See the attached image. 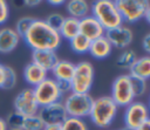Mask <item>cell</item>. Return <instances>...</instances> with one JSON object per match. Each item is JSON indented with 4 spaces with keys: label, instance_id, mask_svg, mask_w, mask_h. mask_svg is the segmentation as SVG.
Returning a JSON list of instances; mask_svg holds the SVG:
<instances>
[{
    "label": "cell",
    "instance_id": "4",
    "mask_svg": "<svg viewBox=\"0 0 150 130\" xmlns=\"http://www.w3.org/2000/svg\"><path fill=\"white\" fill-rule=\"evenodd\" d=\"M115 5L122 16L123 23H132L142 18L150 21V5L145 0H117Z\"/></svg>",
    "mask_w": 150,
    "mask_h": 130
},
{
    "label": "cell",
    "instance_id": "36",
    "mask_svg": "<svg viewBox=\"0 0 150 130\" xmlns=\"http://www.w3.org/2000/svg\"><path fill=\"white\" fill-rule=\"evenodd\" d=\"M47 2L49 5H53V6H60V5H63L64 4L63 0H48Z\"/></svg>",
    "mask_w": 150,
    "mask_h": 130
},
{
    "label": "cell",
    "instance_id": "28",
    "mask_svg": "<svg viewBox=\"0 0 150 130\" xmlns=\"http://www.w3.org/2000/svg\"><path fill=\"white\" fill-rule=\"evenodd\" d=\"M33 21H34V18H32V16H22L16 21V25H15L14 29L19 34L20 37H22L27 33V30L29 29Z\"/></svg>",
    "mask_w": 150,
    "mask_h": 130
},
{
    "label": "cell",
    "instance_id": "5",
    "mask_svg": "<svg viewBox=\"0 0 150 130\" xmlns=\"http://www.w3.org/2000/svg\"><path fill=\"white\" fill-rule=\"evenodd\" d=\"M94 98L90 94L69 93L62 98L67 116L84 119L89 116Z\"/></svg>",
    "mask_w": 150,
    "mask_h": 130
},
{
    "label": "cell",
    "instance_id": "11",
    "mask_svg": "<svg viewBox=\"0 0 150 130\" xmlns=\"http://www.w3.org/2000/svg\"><path fill=\"white\" fill-rule=\"evenodd\" d=\"M38 115L41 117L45 125H48V124L61 125L62 122L68 117L62 101H59V102H55V103H52L45 107H40Z\"/></svg>",
    "mask_w": 150,
    "mask_h": 130
},
{
    "label": "cell",
    "instance_id": "3",
    "mask_svg": "<svg viewBox=\"0 0 150 130\" xmlns=\"http://www.w3.org/2000/svg\"><path fill=\"white\" fill-rule=\"evenodd\" d=\"M90 14L101 23L104 30L123 25L122 16L112 0H97L90 5Z\"/></svg>",
    "mask_w": 150,
    "mask_h": 130
},
{
    "label": "cell",
    "instance_id": "15",
    "mask_svg": "<svg viewBox=\"0 0 150 130\" xmlns=\"http://www.w3.org/2000/svg\"><path fill=\"white\" fill-rule=\"evenodd\" d=\"M19 34L15 32L14 28L4 27L0 29V53L8 54L13 52L20 41Z\"/></svg>",
    "mask_w": 150,
    "mask_h": 130
},
{
    "label": "cell",
    "instance_id": "22",
    "mask_svg": "<svg viewBox=\"0 0 150 130\" xmlns=\"http://www.w3.org/2000/svg\"><path fill=\"white\" fill-rule=\"evenodd\" d=\"M69 46L70 49L76 53V54H86L89 50V46H90V41L84 37L83 35L79 34L75 37H73L71 40H69Z\"/></svg>",
    "mask_w": 150,
    "mask_h": 130
},
{
    "label": "cell",
    "instance_id": "25",
    "mask_svg": "<svg viewBox=\"0 0 150 130\" xmlns=\"http://www.w3.org/2000/svg\"><path fill=\"white\" fill-rule=\"evenodd\" d=\"M61 130H89V129H88V125L84 119L68 116L62 122Z\"/></svg>",
    "mask_w": 150,
    "mask_h": 130
},
{
    "label": "cell",
    "instance_id": "30",
    "mask_svg": "<svg viewBox=\"0 0 150 130\" xmlns=\"http://www.w3.org/2000/svg\"><path fill=\"white\" fill-rule=\"evenodd\" d=\"M5 122L8 126V129H13V128H21L22 122H23V116L20 115L16 111H12L11 114L7 115V117L5 118Z\"/></svg>",
    "mask_w": 150,
    "mask_h": 130
},
{
    "label": "cell",
    "instance_id": "18",
    "mask_svg": "<svg viewBox=\"0 0 150 130\" xmlns=\"http://www.w3.org/2000/svg\"><path fill=\"white\" fill-rule=\"evenodd\" d=\"M112 50V46L110 45V42L107 40V37L103 35L94 41H90V46H89V50L88 53L95 57V59H105L111 54Z\"/></svg>",
    "mask_w": 150,
    "mask_h": 130
},
{
    "label": "cell",
    "instance_id": "10",
    "mask_svg": "<svg viewBox=\"0 0 150 130\" xmlns=\"http://www.w3.org/2000/svg\"><path fill=\"white\" fill-rule=\"evenodd\" d=\"M14 111L19 112L23 117L36 115L40 107L35 100L33 88H26L22 89L14 98Z\"/></svg>",
    "mask_w": 150,
    "mask_h": 130
},
{
    "label": "cell",
    "instance_id": "37",
    "mask_svg": "<svg viewBox=\"0 0 150 130\" xmlns=\"http://www.w3.org/2000/svg\"><path fill=\"white\" fill-rule=\"evenodd\" d=\"M136 130H150V121L145 122L144 124H142L139 128H137Z\"/></svg>",
    "mask_w": 150,
    "mask_h": 130
},
{
    "label": "cell",
    "instance_id": "7",
    "mask_svg": "<svg viewBox=\"0 0 150 130\" xmlns=\"http://www.w3.org/2000/svg\"><path fill=\"white\" fill-rule=\"evenodd\" d=\"M33 93L39 107H45L59 101H62L63 95L59 90L56 81L53 77H46L41 83L33 88Z\"/></svg>",
    "mask_w": 150,
    "mask_h": 130
},
{
    "label": "cell",
    "instance_id": "8",
    "mask_svg": "<svg viewBox=\"0 0 150 130\" xmlns=\"http://www.w3.org/2000/svg\"><path fill=\"white\" fill-rule=\"evenodd\" d=\"M110 97L117 107H127L135 101V95L130 83V76L128 74H122L114 80Z\"/></svg>",
    "mask_w": 150,
    "mask_h": 130
},
{
    "label": "cell",
    "instance_id": "17",
    "mask_svg": "<svg viewBox=\"0 0 150 130\" xmlns=\"http://www.w3.org/2000/svg\"><path fill=\"white\" fill-rule=\"evenodd\" d=\"M75 69V63L66 60H59L53 69L49 71L53 75V78L55 81H68L70 82L73 74Z\"/></svg>",
    "mask_w": 150,
    "mask_h": 130
},
{
    "label": "cell",
    "instance_id": "23",
    "mask_svg": "<svg viewBox=\"0 0 150 130\" xmlns=\"http://www.w3.org/2000/svg\"><path fill=\"white\" fill-rule=\"evenodd\" d=\"M137 56H136V53L131 49H124L122 50V53L118 55L117 60H116V63L120 68H123V69H129L134 62L136 61Z\"/></svg>",
    "mask_w": 150,
    "mask_h": 130
},
{
    "label": "cell",
    "instance_id": "38",
    "mask_svg": "<svg viewBox=\"0 0 150 130\" xmlns=\"http://www.w3.org/2000/svg\"><path fill=\"white\" fill-rule=\"evenodd\" d=\"M0 130H8V126L5 122V118H1V117H0Z\"/></svg>",
    "mask_w": 150,
    "mask_h": 130
},
{
    "label": "cell",
    "instance_id": "32",
    "mask_svg": "<svg viewBox=\"0 0 150 130\" xmlns=\"http://www.w3.org/2000/svg\"><path fill=\"white\" fill-rule=\"evenodd\" d=\"M56 84H57L59 90L61 91L62 95H67V94L71 93L70 82H68V81H56Z\"/></svg>",
    "mask_w": 150,
    "mask_h": 130
},
{
    "label": "cell",
    "instance_id": "31",
    "mask_svg": "<svg viewBox=\"0 0 150 130\" xmlns=\"http://www.w3.org/2000/svg\"><path fill=\"white\" fill-rule=\"evenodd\" d=\"M9 16V6L5 0H0V26L4 25Z\"/></svg>",
    "mask_w": 150,
    "mask_h": 130
},
{
    "label": "cell",
    "instance_id": "29",
    "mask_svg": "<svg viewBox=\"0 0 150 130\" xmlns=\"http://www.w3.org/2000/svg\"><path fill=\"white\" fill-rule=\"evenodd\" d=\"M64 18H66V16H63V15L60 14V13H52V14H49V15L45 19V21H46V23H47L50 28H53V29H55V30L59 32V29L61 28V26H62V23H63Z\"/></svg>",
    "mask_w": 150,
    "mask_h": 130
},
{
    "label": "cell",
    "instance_id": "9",
    "mask_svg": "<svg viewBox=\"0 0 150 130\" xmlns=\"http://www.w3.org/2000/svg\"><path fill=\"white\" fill-rule=\"evenodd\" d=\"M124 124L125 128L136 130L149 119V109L145 103L141 101H134L125 107L124 110Z\"/></svg>",
    "mask_w": 150,
    "mask_h": 130
},
{
    "label": "cell",
    "instance_id": "20",
    "mask_svg": "<svg viewBox=\"0 0 150 130\" xmlns=\"http://www.w3.org/2000/svg\"><path fill=\"white\" fill-rule=\"evenodd\" d=\"M128 75L146 81L150 77V57L146 55L142 57H137L134 64L129 68Z\"/></svg>",
    "mask_w": 150,
    "mask_h": 130
},
{
    "label": "cell",
    "instance_id": "41",
    "mask_svg": "<svg viewBox=\"0 0 150 130\" xmlns=\"http://www.w3.org/2000/svg\"><path fill=\"white\" fill-rule=\"evenodd\" d=\"M122 130H132V129H129V128H124V129H122Z\"/></svg>",
    "mask_w": 150,
    "mask_h": 130
},
{
    "label": "cell",
    "instance_id": "26",
    "mask_svg": "<svg viewBox=\"0 0 150 130\" xmlns=\"http://www.w3.org/2000/svg\"><path fill=\"white\" fill-rule=\"evenodd\" d=\"M16 80H18V75H16L15 70L12 67L4 66V80H2L1 88L2 89L14 88L15 84H16Z\"/></svg>",
    "mask_w": 150,
    "mask_h": 130
},
{
    "label": "cell",
    "instance_id": "19",
    "mask_svg": "<svg viewBox=\"0 0 150 130\" xmlns=\"http://www.w3.org/2000/svg\"><path fill=\"white\" fill-rule=\"evenodd\" d=\"M66 9L70 18L80 20L90 14V4L86 0H69L66 2Z\"/></svg>",
    "mask_w": 150,
    "mask_h": 130
},
{
    "label": "cell",
    "instance_id": "1",
    "mask_svg": "<svg viewBox=\"0 0 150 130\" xmlns=\"http://www.w3.org/2000/svg\"><path fill=\"white\" fill-rule=\"evenodd\" d=\"M23 41L33 50H55L60 47L62 39L57 30L50 28L45 20L34 19L27 33L22 36Z\"/></svg>",
    "mask_w": 150,
    "mask_h": 130
},
{
    "label": "cell",
    "instance_id": "39",
    "mask_svg": "<svg viewBox=\"0 0 150 130\" xmlns=\"http://www.w3.org/2000/svg\"><path fill=\"white\" fill-rule=\"evenodd\" d=\"M2 80H4V64L0 63V88L2 84Z\"/></svg>",
    "mask_w": 150,
    "mask_h": 130
},
{
    "label": "cell",
    "instance_id": "40",
    "mask_svg": "<svg viewBox=\"0 0 150 130\" xmlns=\"http://www.w3.org/2000/svg\"><path fill=\"white\" fill-rule=\"evenodd\" d=\"M8 130H22L21 128H13V129H8Z\"/></svg>",
    "mask_w": 150,
    "mask_h": 130
},
{
    "label": "cell",
    "instance_id": "27",
    "mask_svg": "<svg viewBox=\"0 0 150 130\" xmlns=\"http://www.w3.org/2000/svg\"><path fill=\"white\" fill-rule=\"evenodd\" d=\"M130 83H131V88H132L135 97H139L145 94V91L148 89V83L145 80L130 76Z\"/></svg>",
    "mask_w": 150,
    "mask_h": 130
},
{
    "label": "cell",
    "instance_id": "21",
    "mask_svg": "<svg viewBox=\"0 0 150 130\" xmlns=\"http://www.w3.org/2000/svg\"><path fill=\"white\" fill-rule=\"evenodd\" d=\"M59 34H60L61 39H66L68 41L71 40L73 37H75L76 35H79L80 34L79 20L75 18L66 16L61 28L59 29Z\"/></svg>",
    "mask_w": 150,
    "mask_h": 130
},
{
    "label": "cell",
    "instance_id": "35",
    "mask_svg": "<svg viewBox=\"0 0 150 130\" xmlns=\"http://www.w3.org/2000/svg\"><path fill=\"white\" fill-rule=\"evenodd\" d=\"M40 2H41V1H39V0H28V1H23V4H25L26 6H28V7L38 6V5H40Z\"/></svg>",
    "mask_w": 150,
    "mask_h": 130
},
{
    "label": "cell",
    "instance_id": "12",
    "mask_svg": "<svg viewBox=\"0 0 150 130\" xmlns=\"http://www.w3.org/2000/svg\"><path fill=\"white\" fill-rule=\"evenodd\" d=\"M104 36L107 37V40L110 42L112 47H116L120 49H127L134 40L132 30L128 26H124V25L105 30Z\"/></svg>",
    "mask_w": 150,
    "mask_h": 130
},
{
    "label": "cell",
    "instance_id": "14",
    "mask_svg": "<svg viewBox=\"0 0 150 130\" xmlns=\"http://www.w3.org/2000/svg\"><path fill=\"white\" fill-rule=\"evenodd\" d=\"M59 61L55 50H33L32 52V62L41 67L43 70L49 73L55 63Z\"/></svg>",
    "mask_w": 150,
    "mask_h": 130
},
{
    "label": "cell",
    "instance_id": "42",
    "mask_svg": "<svg viewBox=\"0 0 150 130\" xmlns=\"http://www.w3.org/2000/svg\"><path fill=\"white\" fill-rule=\"evenodd\" d=\"M121 130H122V129H121Z\"/></svg>",
    "mask_w": 150,
    "mask_h": 130
},
{
    "label": "cell",
    "instance_id": "13",
    "mask_svg": "<svg viewBox=\"0 0 150 130\" xmlns=\"http://www.w3.org/2000/svg\"><path fill=\"white\" fill-rule=\"evenodd\" d=\"M79 28H80V34L87 37L89 41H94L103 36L105 33L104 28L91 14L79 20Z\"/></svg>",
    "mask_w": 150,
    "mask_h": 130
},
{
    "label": "cell",
    "instance_id": "33",
    "mask_svg": "<svg viewBox=\"0 0 150 130\" xmlns=\"http://www.w3.org/2000/svg\"><path fill=\"white\" fill-rule=\"evenodd\" d=\"M143 48L146 53H150V34H146L143 37Z\"/></svg>",
    "mask_w": 150,
    "mask_h": 130
},
{
    "label": "cell",
    "instance_id": "24",
    "mask_svg": "<svg viewBox=\"0 0 150 130\" xmlns=\"http://www.w3.org/2000/svg\"><path fill=\"white\" fill-rule=\"evenodd\" d=\"M43 128L45 123L38 114L23 117V122L21 125L22 130H43Z\"/></svg>",
    "mask_w": 150,
    "mask_h": 130
},
{
    "label": "cell",
    "instance_id": "6",
    "mask_svg": "<svg viewBox=\"0 0 150 130\" xmlns=\"http://www.w3.org/2000/svg\"><path fill=\"white\" fill-rule=\"evenodd\" d=\"M95 77V70L93 63L89 61H81L75 64L74 74L70 80L71 93L89 94Z\"/></svg>",
    "mask_w": 150,
    "mask_h": 130
},
{
    "label": "cell",
    "instance_id": "16",
    "mask_svg": "<svg viewBox=\"0 0 150 130\" xmlns=\"http://www.w3.org/2000/svg\"><path fill=\"white\" fill-rule=\"evenodd\" d=\"M46 77H48V73L46 70H43L41 67L36 66L33 62L26 64V67L23 69V78H25L26 83L29 84L32 88H34L35 85L41 83Z\"/></svg>",
    "mask_w": 150,
    "mask_h": 130
},
{
    "label": "cell",
    "instance_id": "34",
    "mask_svg": "<svg viewBox=\"0 0 150 130\" xmlns=\"http://www.w3.org/2000/svg\"><path fill=\"white\" fill-rule=\"evenodd\" d=\"M43 130H61V125H59V124H48V125H45Z\"/></svg>",
    "mask_w": 150,
    "mask_h": 130
},
{
    "label": "cell",
    "instance_id": "2",
    "mask_svg": "<svg viewBox=\"0 0 150 130\" xmlns=\"http://www.w3.org/2000/svg\"><path fill=\"white\" fill-rule=\"evenodd\" d=\"M118 107L110 96H101L94 100L89 118L93 124L100 129L108 128L115 119Z\"/></svg>",
    "mask_w": 150,
    "mask_h": 130
}]
</instances>
